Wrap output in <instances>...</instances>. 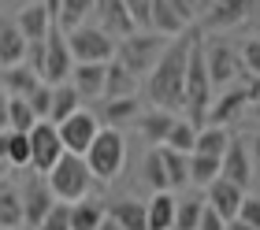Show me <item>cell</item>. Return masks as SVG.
Instances as JSON below:
<instances>
[{
    "instance_id": "1",
    "label": "cell",
    "mask_w": 260,
    "mask_h": 230,
    "mask_svg": "<svg viewBox=\"0 0 260 230\" xmlns=\"http://www.w3.org/2000/svg\"><path fill=\"white\" fill-rule=\"evenodd\" d=\"M190 41H193V34H182V38L168 41L160 63L149 71L145 93H149L156 112L175 115V112L186 108V59H190Z\"/></svg>"
},
{
    "instance_id": "2",
    "label": "cell",
    "mask_w": 260,
    "mask_h": 230,
    "mask_svg": "<svg viewBox=\"0 0 260 230\" xmlns=\"http://www.w3.org/2000/svg\"><path fill=\"white\" fill-rule=\"evenodd\" d=\"M212 82H208V71H205V52H201V38L190 41V59H186V123L190 126H205L208 119V108H212Z\"/></svg>"
},
{
    "instance_id": "3",
    "label": "cell",
    "mask_w": 260,
    "mask_h": 230,
    "mask_svg": "<svg viewBox=\"0 0 260 230\" xmlns=\"http://www.w3.org/2000/svg\"><path fill=\"white\" fill-rule=\"evenodd\" d=\"M45 182H49L52 189V197L56 204H78V201H86L89 197V186H93V175H89V167L82 156H60V163L52 167L49 175H45Z\"/></svg>"
},
{
    "instance_id": "4",
    "label": "cell",
    "mask_w": 260,
    "mask_h": 230,
    "mask_svg": "<svg viewBox=\"0 0 260 230\" xmlns=\"http://www.w3.org/2000/svg\"><path fill=\"white\" fill-rule=\"evenodd\" d=\"M89 167V175L93 178H101V182H112L115 175L123 171V163H126V141L119 130H97V138H93L89 145V152L82 156Z\"/></svg>"
},
{
    "instance_id": "5",
    "label": "cell",
    "mask_w": 260,
    "mask_h": 230,
    "mask_svg": "<svg viewBox=\"0 0 260 230\" xmlns=\"http://www.w3.org/2000/svg\"><path fill=\"white\" fill-rule=\"evenodd\" d=\"M256 96H260V82L245 75V78H242V86L223 89V96H212V108H208L205 126H219V130H227L231 123H238V119L256 104Z\"/></svg>"
},
{
    "instance_id": "6",
    "label": "cell",
    "mask_w": 260,
    "mask_h": 230,
    "mask_svg": "<svg viewBox=\"0 0 260 230\" xmlns=\"http://www.w3.org/2000/svg\"><path fill=\"white\" fill-rule=\"evenodd\" d=\"M164 48H168V41H164L160 34H134V38L115 45V63H119L126 75L141 78V75H149V71L160 63Z\"/></svg>"
},
{
    "instance_id": "7",
    "label": "cell",
    "mask_w": 260,
    "mask_h": 230,
    "mask_svg": "<svg viewBox=\"0 0 260 230\" xmlns=\"http://www.w3.org/2000/svg\"><path fill=\"white\" fill-rule=\"evenodd\" d=\"M201 52H205V71H208V82L212 89H231L245 71H242V59L238 52L227 45V41H201Z\"/></svg>"
},
{
    "instance_id": "8",
    "label": "cell",
    "mask_w": 260,
    "mask_h": 230,
    "mask_svg": "<svg viewBox=\"0 0 260 230\" xmlns=\"http://www.w3.org/2000/svg\"><path fill=\"white\" fill-rule=\"evenodd\" d=\"M115 45L101 26H78L75 34H67V48L75 63H112L115 59Z\"/></svg>"
},
{
    "instance_id": "9",
    "label": "cell",
    "mask_w": 260,
    "mask_h": 230,
    "mask_svg": "<svg viewBox=\"0 0 260 230\" xmlns=\"http://www.w3.org/2000/svg\"><path fill=\"white\" fill-rule=\"evenodd\" d=\"M71 71H75V59H71V48H67V38L60 30H52L49 38H45V52H41V67H38V78L41 86H67Z\"/></svg>"
},
{
    "instance_id": "10",
    "label": "cell",
    "mask_w": 260,
    "mask_h": 230,
    "mask_svg": "<svg viewBox=\"0 0 260 230\" xmlns=\"http://www.w3.org/2000/svg\"><path fill=\"white\" fill-rule=\"evenodd\" d=\"M26 141H30V167L45 178L56 163H60V156H63L60 134H56V126H52V123H38V126H34L30 134H26Z\"/></svg>"
},
{
    "instance_id": "11",
    "label": "cell",
    "mask_w": 260,
    "mask_h": 230,
    "mask_svg": "<svg viewBox=\"0 0 260 230\" xmlns=\"http://www.w3.org/2000/svg\"><path fill=\"white\" fill-rule=\"evenodd\" d=\"M97 130H101V119L93 112H75L67 123L56 126V134H60V145H63L67 156H86L93 138H97Z\"/></svg>"
},
{
    "instance_id": "12",
    "label": "cell",
    "mask_w": 260,
    "mask_h": 230,
    "mask_svg": "<svg viewBox=\"0 0 260 230\" xmlns=\"http://www.w3.org/2000/svg\"><path fill=\"white\" fill-rule=\"evenodd\" d=\"M19 204H22V223H26L30 230H38L41 226V219L49 215L52 208H56V197H52V189H49V182H45L41 175H34L26 186H22V193H19Z\"/></svg>"
},
{
    "instance_id": "13",
    "label": "cell",
    "mask_w": 260,
    "mask_h": 230,
    "mask_svg": "<svg viewBox=\"0 0 260 230\" xmlns=\"http://www.w3.org/2000/svg\"><path fill=\"white\" fill-rule=\"evenodd\" d=\"M219 178L231 186H238L245 193V186H253V167H249V149H245L242 138H231L227 152L219 160Z\"/></svg>"
},
{
    "instance_id": "14",
    "label": "cell",
    "mask_w": 260,
    "mask_h": 230,
    "mask_svg": "<svg viewBox=\"0 0 260 230\" xmlns=\"http://www.w3.org/2000/svg\"><path fill=\"white\" fill-rule=\"evenodd\" d=\"M15 30L22 34L26 45H41L52 34V8L49 4H26L15 19Z\"/></svg>"
},
{
    "instance_id": "15",
    "label": "cell",
    "mask_w": 260,
    "mask_h": 230,
    "mask_svg": "<svg viewBox=\"0 0 260 230\" xmlns=\"http://www.w3.org/2000/svg\"><path fill=\"white\" fill-rule=\"evenodd\" d=\"M93 11L101 15V30L108 34V38H134V22H130V11H126V0H104V4H93Z\"/></svg>"
},
{
    "instance_id": "16",
    "label": "cell",
    "mask_w": 260,
    "mask_h": 230,
    "mask_svg": "<svg viewBox=\"0 0 260 230\" xmlns=\"http://www.w3.org/2000/svg\"><path fill=\"white\" fill-rule=\"evenodd\" d=\"M242 201H245V193H242L238 186L223 182V178H216V182L208 186V208L216 212L223 223H234V219H238V208H242Z\"/></svg>"
},
{
    "instance_id": "17",
    "label": "cell",
    "mask_w": 260,
    "mask_h": 230,
    "mask_svg": "<svg viewBox=\"0 0 260 230\" xmlns=\"http://www.w3.org/2000/svg\"><path fill=\"white\" fill-rule=\"evenodd\" d=\"M205 26L208 30H227V26H238V22L249 19L253 4L249 0H219V4H205Z\"/></svg>"
},
{
    "instance_id": "18",
    "label": "cell",
    "mask_w": 260,
    "mask_h": 230,
    "mask_svg": "<svg viewBox=\"0 0 260 230\" xmlns=\"http://www.w3.org/2000/svg\"><path fill=\"white\" fill-rule=\"evenodd\" d=\"M52 30H60L63 38L75 34L78 26H86V15L93 11L89 0H52Z\"/></svg>"
},
{
    "instance_id": "19",
    "label": "cell",
    "mask_w": 260,
    "mask_h": 230,
    "mask_svg": "<svg viewBox=\"0 0 260 230\" xmlns=\"http://www.w3.org/2000/svg\"><path fill=\"white\" fill-rule=\"evenodd\" d=\"M104 71H108V63H75L67 86L75 89L82 101H89V96H104Z\"/></svg>"
},
{
    "instance_id": "20",
    "label": "cell",
    "mask_w": 260,
    "mask_h": 230,
    "mask_svg": "<svg viewBox=\"0 0 260 230\" xmlns=\"http://www.w3.org/2000/svg\"><path fill=\"white\" fill-rule=\"evenodd\" d=\"M186 26H190V22L179 15L175 0H152V26H149L152 34H160V38L168 41V38H182Z\"/></svg>"
},
{
    "instance_id": "21",
    "label": "cell",
    "mask_w": 260,
    "mask_h": 230,
    "mask_svg": "<svg viewBox=\"0 0 260 230\" xmlns=\"http://www.w3.org/2000/svg\"><path fill=\"white\" fill-rule=\"evenodd\" d=\"M26 63V41L15 30V22H0V71Z\"/></svg>"
},
{
    "instance_id": "22",
    "label": "cell",
    "mask_w": 260,
    "mask_h": 230,
    "mask_svg": "<svg viewBox=\"0 0 260 230\" xmlns=\"http://www.w3.org/2000/svg\"><path fill=\"white\" fill-rule=\"evenodd\" d=\"M41 86V78L34 75V71L22 63V67H11V71H4V75H0V89H4L8 96H19V101H26V96L34 93Z\"/></svg>"
},
{
    "instance_id": "23",
    "label": "cell",
    "mask_w": 260,
    "mask_h": 230,
    "mask_svg": "<svg viewBox=\"0 0 260 230\" xmlns=\"http://www.w3.org/2000/svg\"><path fill=\"white\" fill-rule=\"evenodd\" d=\"M171 126H175V115L156 112V108L145 112V115H138V130H141V138H145V141H152V149H160V145L168 141Z\"/></svg>"
},
{
    "instance_id": "24",
    "label": "cell",
    "mask_w": 260,
    "mask_h": 230,
    "mask_svg": "<svg viewBox=\"0 0 260 230\" xmlns=\"http://www.w3.org/2000/svg\"><path fill=\"white\" fill-rule=\"evenodd\" d=\"M227 145H231V134H227V130H219V126H201L190 156H208V160H223Z\"/></svg>"
},
{
    "instance_id": "25",
    "label": "cell",
    "mask_w": 260,
    "mask_h": 230,
    "mask_svg": "<svg viewBox=\"0 0 260 230\" xmlns=\"http://www.w3.org/2000/svg\"><path fill=\"white\" fill-rule=\"evenodd\" d=\"M145 223L149 230H175V197L171 193H152L145 204Z\"/></svg>"
},
{
    "instance_id": "26",
    "label": "cell",
    "mask_w": 260,
    "mask_h": 230,
    "mask_svg": "<svg viewBox=\"0 0 260 230\" xmlns=\"http://www.w3.org/2000/svg\"><path fill=\"white\" fill-rule=\"evenodd\" d=\"M138 89V78L126 75V71L115 63H108V71H104V101H126V96H134Z\"/></svg>"
},
{
    "instance_id": "27",
    "label": "cell",
    "mask_w": 260,
    "mask_h": 230,
    "mask_svg": "<svg viewBox=\"0 0 260 230\" xmlns=\"http://www.w3.org/2000/svg\"><path fill=\"white\" fill-rule=\"evenodd\" d=\"M160 160H164V175H168V193L190 186V156L171 152L168 145H160Z\"/></svg>"
},
{
    "instance_id": "28",
    "label": "cell",
    "mask_w": 260,
    "mask_h": 230,
    "mask_svg": "<svg viewBox=\"0 0 260 230\" xmlns=\"http://www.w3.org/2000/svg\"><path fill=\"white\" fill-rule=\"evenodd\" d=\"M108 219L119 223V230H149L145 223V204L141 201H115L108 208Z\"/></svg>"
},
{
    "instance_id": "29",
    "label": "cell",
    "mask_w": 260,
    "mask_h": 230,
    "mask_svg": "<svg viewBox=\"0 0 260 230\" xmlns=\"http://www.w3.org/2000/svg\"><path fill=\"white\" fill-rule=\"evenodd\" d=\"M75 112H82V96L71 89V86H56V89H52V108H49V123L60 126V123H67Z\"/></svg>"
},
{
    "instance_id": "30",
    "label": "cell",
    "mask_w": 260,
    "mask_h": 230,
    "mask_svg": "<svg viewBox=\"0 0 260 230\" xmlns=\"http://www.w3.org/2000/svg\"><path fill=\"white\" fill-rule=\"evenodd\" d=\"M104 204H97L93 197L86 201H78V204H71V230H97L104 223Z\"/></svg>"
},
{
    "instance_id": "31",
    "label": "cell",
    "mask_w": 260,
    "mask_h": 230,
    "mask_svg": "<svg viewBox=\"0 0 260 230\" xmlns=\"http://www.w3.org/2000/svg\"><path fill=\"white\" fill-rule=\"evenodd\" d=\"M101 115H104V130H115L119 123H126V119H138V96H126V101H104Z\"/></svg>"
},
{
    "instance_id": "32",
    "label": "cell",
    "mask_w": 260,
    "mask_h": 230,
    "mask_svg": "<svg viewBox=\"0 0 260 230\" xmlns=\"http://www.w3.org/2000/svg\"><path fill=\"white\" fill-rule=\"evenodd\" d=\"M34 126H38V119H34L30 104L19 101V96H8V130L11 134H30Z\"/></svg>"
},
{
    "instance_id": "33",
    "label": "cell",
    "mask_w": 260,
    "mask_h": 230,
    "mask_svg": "<svg viewBox=\"0 0 260 230\" xmlns=\"http://www.w3.org/2000/svg\"><path fill=\"white\" fill-rule=\"evenodd\" d=\"M201 212H205V201H201V197H182V201H175V230H197Z\"/></svg>"
},
{
    "instance_id": "34",
    "label": "cell",
    "mask_w": 260,
    "mask_h": 230,
    "mask_svg": "<svg viewBox=\"0 0 260 230\" xmlns=\"http://www.w3.org/2000/svg\"><path fill=\"white\" fill-rule=\"evenodd\" d=\"M22 226V204L15 189H0V230H19Z\"/></svg>"
},
{
    "instance_id": "35",
    "label": "cell",
    "mask_w": 260,
    "mask_h": 230,
    "mask_svg": "<svg viewBox=\"0 0 260 230\" xmlns=\"http://www.w3.org/2000/svg\"><path fill=\"white\" fill-rule=\"evenodd\" d=\"M193 141H197V126H190L186 119H175V126H171V134H168V149L171 152H182V156H190L193 152Z\"/></svg>"
},
{
    "instance_id": "36",
    "label": "cell",
    "mask_w": 260,
    "mask_h": 230,
    "mask_svg": "<svg viewBox=\"0 0 260 230\" xmlns=\"http://www.w3.org/2000/svg\"><path fill=\"white\" fill-rule=\"evenodd\" d=\"M219 178V160H208V156H190V182L193 186H212Z\"/></svg>"
},
{
    "instance_id": "37",
    "label": "cell",
    "mask_w": 260,
    "mask_h": 230,
    "mask_svg": "<svg viewBox=\"0 0 260 230\" xmlns=\"http://www.w3.org/2000/svg\"><path fill=\"white\" fill-rule=\"evenodd\" d=\"M145 182L152 186V193H168V175H164L160 149H149V156H145Z\"/></svg>"
},
{
    "instance_id": "38",
    "label": "cell",
    "mask_w": 260,
    "mask_h": 230,
    "mask_svg": "<svg viewBox=\"0 0 260 230\" xmlns=\"http://www.w3.org/2000/svg\"><path fill=\"white\" fill-rule=\"evenodd\" d=\"M8 167H30V141L26 134L8 138Z\"/></svg>"
},
{
    "instance_id": "39",
    "label": "cell",
    "mask_w": 260,
    "mask_h": 230,
    "mask_svg": "<svg viewBox=\"0 0 260 230\" xmlns=\"http://www.w3.org/2000/svg\"><path fill=\"white\" fill-rule=\"evenodd\" d=\"M238 59H242V71H245V75L260 82V38H249V41H245L242 52H238Z\"/></svg>"
},
{
    "instance_id": "40",
    "label": "cell",
    "mask_w": 260,
    "mask_h": 230,
    "mask_svg": "<svg viewBox=\"0 0 260 230\" xmlns=\"http://www.w3.org/2000/svg\"><path fill=\"white\" fill-rule=\"evenodd\" d=\"M26 104H30V112L38 123H49V108H52V89L49 86H38L30 96H26Z\"/></svg>"
},
{
    "instance_id": "41",
    "label": "cell",
    "mask_w": 260,
    "mask_h": 230,
    "mask_svg": "<svg viewBox=\"0 0 260 230\" xmlns=\"http://www.w3.org/2000/svg\"><path fill=\"white\" fill-rule=\"evenodd\" d=\"M38 230H71V208H67V204H56V208L41 219Z\"/></svg>"
},
{
    "instance_id": "42",
    "label": "cell",
    "mask_w": 260,
    "mask_h": 230,
    "mask_svg": "<svg viewBox=\"0 0 260 230\" xmlns=\"http://www.w3.org/2000/svg\"><path fill=\"white\" fill-rule=\"evenodd\" d=\"M238 223H245L249 230H260V197H245V201H242Z\"/></svg>"
},
{
    "instance_id": "43",
    "label": "cell",
    "mask_w": 260,
    "mask_h": 230,
    "mask_svg": "<svg viewBox=\"0 0 260 230\" xmlns=\"http://www.w3.org/2000/svg\"><path fill=\"white\" fill-rule=\"evenodd\" d=\"M197 230H227V223H223L219 215H216V212H212L208 204H205V212H201V223H197Z\"/></svg>"
},
{
    "instance_id": "44",
    "label": "cell",
    "mask_w": 260,
    "mask_h": 230,
    "mask_svg": "<svg viewBox=\"0 0 260 230\" xmlns=\"http://www.w3.org/2000/svg\"><path fill=\"white\" fill-rule=\"evenodd\" d=\"M249 167H253V178L260 182V134L253 138V149H249Z\"/></svg>"
},
{
    "instance_id": "45",
    "label": "cell",
    "mask_w": 260,
    "mask_h": 230,
    "mask_svg": "<svg viewBox=\"0 0 260 230\" xmlns=\"http://www.w3.org/2000/svg\"><path fill=\"white\" fill-rule=\"evenodd\" d=\"M8 130V93L0 89V134Z\"/></svg>"
},
{
    "instance_id": "46",
    "label": "cell",
    "mask_w": 260,
    "mask_h": 230,
    "mask_svg": "<svg viewBox=\"0 0 260 230\" xmlns=\"http://www.w3.org/2000/svg\"><path fill=\"white\" fill-rule=\"evenodd\" d=\"M97 230H119V223H112V219H108V215H104V223H101Z\"/></svg>"
},
{
    "instance_id": "47",
    "label": "cell",
    "mask_w": 260,
    "mask_h": 230,
    "mask_svg": "<svg viewBox=\"0 0 260 230\" xmlns=\"http://www.w3.org/2000/svg\"><path fill=\"white\" fill-rule=\"evenodd\" d=\"M227 230H249V226H245V223H238V219H234V223H227Z\"/></svg>"
},
{
    "instance_id": "48",
    "label": "cell",
    "mask_w": 260,
    "mask_h": 230,
    "mask_svg": "<svg viewBox=\"0 0 260 230\" xmlns=\"http://www.w3.org/2000/svg\"><path fill=\"white\" fill-rule=\"evenodd\" d=\"M249 112H253V115H256V119H260V96H256V104H253V108H249Z\"/></svg>"
},
{
    "instance_id": "49",
    "label": "cell",
    "mask_w": 260,
    "mask_h": 230,
    "mask_svg": "<svg viewBox=\"0 0 260 230\" xmlns=\"http://www.w3.org/2000/svg\"><path fill=\"white\" fill-rule=\"evenodd\" d=\"M8 171H11V167H8V163H4V160H0V178H4V175H8Z\"/></svg>"
}]
</instances>
